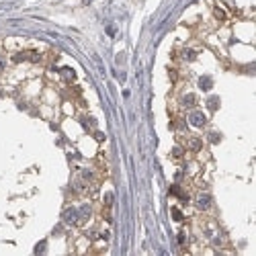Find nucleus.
Masks as SVG:
<instances>
[{
  "label": "nucleus",
  "mask_w": 256,
  "mask_h": 256,
  "mask_svg": "<svg viewBox=\"0 0 256 256\" xmlns=\"http://www.w3.org/2000/svg\"><path fill=\"white\" fill-rule=\"evenodd\" d=\"M189 121L193 123L195 127H203L207 119H205V115H203L201 111H193V113H191V117H189Z\"/></svg>",
  "instance_id": "f257e3e1"
},
{
  "label": "nucleus",
  "mask_w": 256,
  "mask_h": 256,
  "mask_svg": "<svg viewBox=\"0 0 256 256\" xmlns=\"http://www.w3.org/2000/svg\"><path fill=\"white\" fill-rule=\"evenodd\" d=\"M209 205H211L209 195H199V199H197V207H199V209H209Z\"/></svg>",
  "instance_id": "f03ea898"
},
{
  "label": "nucleus",
  "mask_w": 256,
  "mask_h": 256,
  "mask_svg": "<svg viewBox=\"0 0 256 256\" xmlns=\"http://www.w3.org/2000/svg\"><path fill=\"white\" fill-rule=\"evenodd\" d=\"M189 148L193 150V152H199V150H201V139H197V137H191V139H189Z\"/></svg>",
  "instance_id": "7ed1b4c3"
},
{
  "label": "nucleus",
  "mask_w": 256,
  "mask_h": 256,
  "mask_svg": "<svg viewBox=\"0 0 256 256\" xmlns=\"http://www.w3.org/2000/svg\"><path fill=\"white\" fill-rule=\"evenodd\" d=\"M211 84H213V82H211V78H201V88H203V90L211 88Z\"/></svg>",
  "instance_id": "20e7f679"
},
{
  "label": "nucleus",
  "mask_w": 256,
  "mask_h": 256,
  "mask_svg": "<svg viewBox=\"0 0 256 256\" xmlns=\"http://www.w3.org/2000/svg\"><path fill=\"white\" fill-rule=\"evenodd\" d=\"M184 105H187V107H193V105H195V95H187V96H184Z\"/></svg>",
  "instance_id": "39448f33"
},
{
  "label": "nucleus",
  "mask_w": 256,
  "mask_h": 256,
  "mask_svg": "<svg viewBox=\"0 0 256 256\" xmlns=\"http://www.w3.org/2000/svg\"><path fill=\"white\" fill-rule=\"evenodd\" d=\"M64 78H66V80H74V72H72L70 68H66V70H64Z\"/></svg>",
  "instance_id": "423d86ee"
},
{
  "label": "nucleus",
  "mask_w": 256,
  "mask_h": 256,
  "mask_svg": "<svg viewBox=\"0 0 256 256\" xmlns=\"http://www.w3.org/2000/svg\"><path fill=\"white\" fill-rule=\"evenodd\" d=\"M172 217H174L176 221H182V213L178 211V209H172Z\"/></svg>",
  "instance_id": "0eeeda50"
},
{
  "label": "nucleus",
  "mask_w": 256,
  "mask_h": 256,
  "mask_svg": "<svg viewBox=\"0 0 256 256\" xmlns=\"http://www.w3.org/2000/svg\"><path fill=\"white\" fill-rule=\"evenodd\" d=\"M215 17H217L219 20H223V19H225V13H223L221 8H215Z\"/></svg>",
  "instance_id": "6e6552de"
},
{
  "label": "nucleus",
  "mask_w": 256,
  "mask_h": 256,
  "mask_svg": "<svg viewBox=\"0 0 256 256\" xmlns=\"http://www.w3.org/2000/svg\"><path fill=\"white\" fill-rule=\"evenodd\" d=\"M184 60H195V51L187 49V51H184Z\"/></svg>",
  "instance_id": "1a4fd4ad"
},
{
  "label": "nucleus",
  "mask_w": 256,
  "mask_h": 256,
  "mask_svg": "<svg viewBox=\"0 0 256 256\" xmlns=\"http://www.w3.org/2000/svg\"><path fill=\"white\" fill-rule=\"evenodd\" d=\"M172 156H174V158H180V156H182V150L180 148H174V150H172Z\"/></svg>",
  "instance_id": "9d476101"
},
{
  "label": "nucleus",
  "mask_w": 256,
  "mask_h": 256,
  "mask_svg": "<svg viewBox=\"0 0 256 256\" xmlns=\"http://www.w3.org/2000/svg\"><path fill=\"white\" fill-rule=\"evenodd\" d=\"M111 201H113V195H107V197H105V203H107V205H111Z\"/></svg>",
  "instance_id": "9b49d317"
}]
</instances>
